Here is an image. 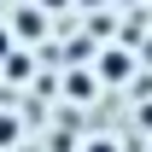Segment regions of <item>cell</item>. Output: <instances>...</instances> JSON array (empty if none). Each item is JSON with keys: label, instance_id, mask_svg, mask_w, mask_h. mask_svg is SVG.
Segmentation results:
<instances>
[{"label": "cell", "instance_id": "obj_1", "mask_svg": "<svg viewBox=\"0 0 152 152\" xmlns=\"http://www.w3.org/2000/svg\"><path fill=\"white\" fill-rule=\"evenodd\" d=\"M12 35L35 47V41L47 35V12H41V6H29V12H18V18H12Z\"/></svg>", "mask_w": 152, "mask_h": 152}, {"label": "cell", "instance_id": "obj_2", "mask_svg": "<svg viewBox=\"0 0 152 152\" xmlns=\"http://www.w3.org/2000/svg\"><path fill=\"white\" fill-rule=\"evenodd\" d=\"M129 53H123V47H105V53H99V76H105V82H129Z\"/></svg>", "mask_w": 152, "mask_h": 152}, {"label": "cell", "instance_id": "obj_3", "mask_svg": "<svg viewBox=\"0 0 152 152\" xmlns=\"http://www.w3.org/2000/svg\"><path fill=\"white\" fill-rule=\"evenodd\" d=\"M12 47H18V35H12V23H0V58L12 53Z\"/></svg>", "mask_w": 152, "mask_h": 152}, {"label": "cell", "instance_id": "obj_4", "mask_svg": "<svg viewBox=\"0 0 152 152\" xmlns=\"http://www.w3.org/2000/svg\"><path fill=\"white\" fill-rule=\"evenodd\" d=\"M82 152H123V146H117V140H105V134H99V140H88V146H82Z\"/></svg>", "mask_w": 152, "mask_h": 152}, {"label": "cell", "instance_id": "obj_5", "mask_svg": "<svg viewBox=\"0 0 152 152\" xmlns=\"http://www.w3.org/2000/svg\"><path fill=\"white\" fill-rule=\"evenodd\" d=\"M6 140H18V123H12V117H0V146H6Z\"/></svg>", "mask_w": 152, "mask_h": 152}, {"label": "cell", "instance_id": "obj_6", "mask_svg": "<svg viewBox=\"0 0 152 152\" xmlns=\"http://www.w3.org/2000/svg\"><path fill=\"white\" fill-rule=\"evenodd\" d=\"M41 12H64V6H70V0H35Z\"/></svg>", "mask_w": 152, "mask_h": 152}, {"label": "cell", "instance_id": "obj_7", "mask_svg": "<svg viewBox=\"0 0 152 152\" xmlns=\"http://www.w3.org/2000/svg\"><path fill=\"white\" fill-rule=\"evenodd\" d=\"M82 6H99V0H82Z\"/></svg>", "mask_w": 152, "mask_h": 152}]
</instances>
